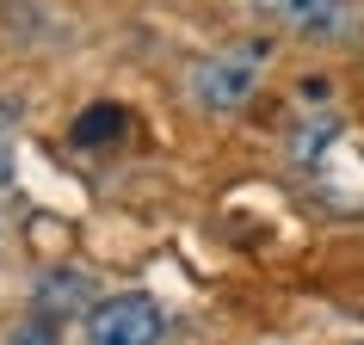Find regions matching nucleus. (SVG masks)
I'll use <instances>...</instances> for the list:
<instances>
[{"instance_id": "nucleus-1", "label": "nucleus", "mask_w": 364, "mask_h": 345, "mask_svg": "<svg viewBox=\"0 0 364 345\" xmlns=\"http://www.w3.org/2000/svg\"><path fill=\"white\" fill-rule=\"evenodd\" d=\"M247 6L259 25L296 43H321V50L364 43V0H247Z\"/></svg>"}, {"instance_id": "nucleus-2", "label": "nucleus", "mask_w": 364, "mask_h": 345, "mask_svg": "<svg viewBox=\"0 0 364 345\" xmlns=\"http://www.w3.org/2000/svg\"><path fill=\"white\" fill-rule=\"evenodd\" d=\"M173 314L149 290H112L80 314V345H167Z\"/></svg>"}, {"instance_id": "nucleus-3", "label": "nucleus", "mask_w": 364, "mask_h": 345, "mask_svg": "<svg viewBox=\"0 0 364 345\" xmlns=\"http://www.w3.org/2000/svg\"><path fill=\"white\" fill-rule=\"evenodd\" d=\"M259 68H266V43L259 50H223V56L192 62L186 93H192L198 111H241L259 93Z\"/></svg>"}, {"instance_id": "nucleus-4", "label": "nucleus", "mask_w": 364, "mask_h": 345, "mask_svg": "<svg viewBox=\"0 0 364 345\" xmlns=\"http://www.w3.org/2000/svg\"><path fill=\"white\" fill-rule=\"evenodd\" d=\"M93 302H99V290H93V278L80 265H50V271L31 278V308L56 314V321H80Z\"/></svg>"}, {"instance_id": "nucleus-5", "label": "nucleus", "mask_w": 364, "mask_h": 345, "mask_svg": "<svg viewBox=\"0 0 364 345\" xmlns=\"http://www.w3.org/2000/svg\"><path fill=\"white\" fill-rule=\"evenodd\" d=\"M333 142H346V124L333 111H315V117H303V130L290 136V160H296V167H321L327 160V148H333Z\"/></svg>"}, {"instance_id": "nucleus-6", "label": "nucleus", "mask_w": 364, "mask_h": 345, "mask_svg": "<svg viewBox=\"0 0 364 345\" xmlns=\"http://www.w3.org/2000/svg\"><path fill=\"white\" fill-rule=\"evenodd\" d=\"M117 136H124V111H117V105H87V111L75 117L68 142H75V148H99V142H117Z\"/></svg>"}, {"instance_id": "nucleus-7", "label": "nucleus", "mask_w": 364, "mask_h": 345, "mask_svg": "<svg viewBox=\"0 0 364 345\" xmlns=\"http://www.w3.org/2000/svg\"><path fill=\"white\" fill-rule=\"evenodd\" d=\"M0 345H62V321L43 314V308H25L19 321L0 333Z\"/></svg>"}, {"instance_id": "nucleus-8", "label": "nucleus", "mask_w": 364, "mask_h": 345, "mask_svg": "<svg viewBox=\"0 0 364 345\" xmlns=\"http://www.w3.org/2000/svg\"><path fill=\"white\" fill-rule=\"evenodd\" d=\"M13 124H19V105H0V185L19 179V142H13Z\"/></svg>"}]
</instances>
